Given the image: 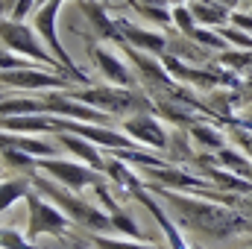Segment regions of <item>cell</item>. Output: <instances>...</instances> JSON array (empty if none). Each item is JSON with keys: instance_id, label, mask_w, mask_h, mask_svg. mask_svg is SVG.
<instances>
[{"instance_id": "1", "label": "cell", "mask_w": 252, "mask_h": 249, "mask_svg": "<svg viewBox=\"0 0 252 249\" xmlns=\"http://www.w3.org/2000/svg\"><path fill=\"white\" fill-rule=\"evenodd\" d=\"M153 190L170 205V211L176 214V220L185 229H193L205 238H232V235L252 232V220L223 208V205L193 199V196H188V190H173V187H161V185H153Z\"/></svg>"}, {"instance_id": "2", "label": "cell", "mask_w": 252, "mask_h": 249, "mask_svg": "<svg viewBox=\"0 0 252 249\" xmlns=\"http://www.w3.org/2000/svg\"><path fill=\"white\" fill-rule=\"evenodd\" d=\"M30 179H32V187H35L38 193H44L50 202H56L64 214L70 217L73 226H82V229H88V232H112V229H115L109 211L100 208L97 202H85V199L79 196V190H70V187L59 185V182H53V179H44V176H38L35 170H30Z\"/></svg>"}, {"instance_id": "3", "label": "cell", "mask_w": 252, "mask_h": 249, "mask_svg": "<svg viewBox=\"0 0 252 249\" xmlns=\"http://www.w3.org/2000/svg\"><path fill=\"white\" fill-rule=\"evenodd\" d=\"M0 44L9 47V50H15L18 56H24V59H30V62H35L38 67L64 73L59 59L50 53V47L41 41V35H38L32 27H27V21L0 18ZM64 76H67V73H64Z\"/></svg>"}, {"instance_id": "4", "label": "cell", "mask_w": 252, "mask_h": 249, "mask_svg": "<svg viewBox=\"0 0 252 249\" xmlns=\"http://www.w3.org/2000/svg\"><path fill=\"white\" fill-rule=\"evenodd\" d=\"M67 94L79 103H88L106 115H135V112H150V100L138 94L135 88L124 85H94V88H67Z\"/></svg>"}, {"instance_id": "5", "label": "cell", "mask_w": 252, "mask_h": 249, "mask_svg": "<svg viewBox=\"0 0 252 249\" xmlns=\"http://www.w3.org/2000/svg\"><path fill=\"white\" fill-rule=\"evenodd\" d=\"M64 0H38L35 3V9H32V30L41 35V41L50 47V53L59 59L62 64V70L70 76V79H76L79 85H88V76L73 64V59L67 56V50L62 47V41H59V30H56V18H59V9H62Z\"/></svg>"}, {"instance_id": "6", "label": "cell", "mask_w": 252, "mask_h": 249, "mask_svg": "<svg viewBox=\"0 0 252 249\" xmlns=\"http://www.w3.org/2000/svg\"><path fill=\"white\" fill-rule=\"evenodd\" d=\"M24 202H27V238L30 241H38L41 235L67 238L70 217L64 214L56 202H47V196L38 193L35 187L24 196Z\"/></svg>"}, {"instance_id": "7", "label": "cell", "mask_w": 252, "mask_h": 249, "mask_svg": "<svg viewBox=\"0 0 252 249\" xmlns=\"http://www.w3.org/2000/svg\"><path fill=\"white\" fill-rule=\"evenodd\" d=\"M70 76H64L59 70H47L38 64H27L18 70H0V85H9L21 94L27 91H67L70 88Z\"/></svg>"}, {"instance_id": "8", "label": "cell", "mask_w": 252, "mask_h": 249, "mask_svg": "<svg viewBox=\"0 0 252 249\" xmlns=\"http://www.w3.org/2000/svg\"><path fill=\"white\" fill-rule=\"evenodd\" d=\"M35 170L47 173L53 182L70 187V190H85V187L100 185V170L82 164V161H70V158H38Z\"/></svg>"}, {"instance_id": "9", "label": "cell", "mask_w": 252, "mask_h": 249, "mask_svg": "<svg viewBox=\"0 0 252 249\" xmlns=\"http://www.w3.org/2000/svg\"><path fill=\"white\" fill-rule=\"evenodd\" d=\"M88 53H91L94 67L103 73L106 82L124 85V88H135V85H138V79H135L129 62L121 56V50H115V47H109V44H88Z\"/></svg>"}, {"instance_id": "10", "label": "cell", "mask_w": 252, "mask_h": 249, "mask_svg": "<svg viewBox=\"0 0 252 249\" xmlns=\"http://www.w3.org/2000/svg\"><path fill=\"white\" fill-rule=\"evenodd\" d=\"M124 132L138 144V147H150V150H164L167 147V132L150 112H135L124 118Z\"/></svg>"}, {"instance_id": "11", "label": "cell", "mask_w": 252, "mask_h": 249, "mask_svg": "<svg viewBox=\"0 0 252 249\" xmlns=\"http://www.w3.org/2000/svg\"><path fill=\"white\" fill-rule=\"evenodd\" d=\"M56 141H59V147H64L67 153H73L82 164H88V167L106 173V158H103L106 153H103L94 141H88V138H82V135H76V132H67V129H59V132H56Z\"/></svg>"}, {"instance_id": "12", "label": "cell", "mask_w": 252, "mask_h": 249, "mask_svg": "<svg viewBox=\"0 0 252 249\" xmlns=\"http://www.w3.org/2000/svg\"><path fill=\"white\" fill-rule=\"evenodd\" d=\"M132 196H135V199H141V202H144V208L156 217V223H158V226H161V232L167 235V244H170V249H190L188 244H185V238H182V232L176 229L173 217H167V211H164V208L153 199V193H147L144 187H135V190H132Z\"/></svg>"}, {"instance_id": "13", "label": "cell", "mask_w": 252, "mask_h": 249, "mask_svg": "<svg viewBox=\"0 0 252 249\" xmlns=\"http://www.w3.org/2000/svg\"><path fill=\"white\" fill-rule=\"evenodd\" d=\"M118 30H121V35H124L126 44H132V47H138V50H147V53H167V41L161 38V35H156V32H150V30H141V27H135V24H129V21H118Z\"/></svg>"}, {"instance_id": "14", "label": "cell", "mask_w": 252, "mask_h": 249, "mask_svg": "<svg viewBox=\"0 0 252 249\" xmlns=\"http://www.w3.org/2000/svg\"><path fill=\"white\" fill-rule=\"evenodd\" d=\"M30 190H32V179H30V173L3 179V182H0V214H3V211H9L15 202H21Z\"/></svg>"}, {"instance_id": "15", "label": "cell", "mask_w": 252, "mask_h": 249, "mask_svg": "<svg viewBox=\"0 0 252 249\" xmlns=\"http://www.w3.org/2000/svg\"><path fill=\"white\" fill-rule=\"evenodd\" d=\"M94 249H161L153 247V244H144V241H135V238H106V235H91L88 238Z\"/></svg>"}, {"instance_id": "16", "label": "cell", "mask_w": 252, "mask_h": 249, "mask_svg": "<svg viewBox=\"0 0 252 249\" xmlns=\"http://www.w3.org/2000/svg\"><path fill=\"white\" fill-rule=\"evenodd\" d=\"M0 249H41V247H35V241H30L24 232H18L12 226H0Z\"/></svg>"}, {"instance_id": "17", "label": "cell", "mask_w": 252, "mask_h": 249, "mask_svg": "<svg viewBox=\"0 0 252 249\" xmlns=\"http://www.w3.org/2000/svg\"><path fill=\"white\" fill-rule=\"evenodd\" d=\"M188 135L193 141H199L202 147H223V135L217 129H211V126H190Z\"/></svg>"}, {"instance_id": "18", "label": "cell", "mask_w": 252, "mask_h": 249, "mask_svg": "<svg viewBox=\"0 0 252 249\" xmlns=\"http://www.w3.org/2000/svg\"><path fill=\"white\" fill-rule=\"evenodd\" d=\"M190 12H193V18H196V21H205V24H226V12H223L220 6H214V9H211V6L196 3Z\"/></svg>"}, {"instance_id": "19", "label": "cell", "mask_w": 252, "mask_h": 249, "mask_svg": "<svg viewBox=\"0 0 252 249\" xmlns=\"http://www.w3.org/2000/svg\"><path fill=\"white\" fill-rule=\"evenodd\" d=\"M173 21H176L179 32H182V35H188V38H190V32L196 30V18H193V12L185 9V3H182V6H173Z\"/></svg>"}, {"instance_id": "20", "label": "cell", "mask_w": 252, "mask_h": 249, "mask_svg": "<svg viewBox=\"0 0 252 249\" xmlns=\"http://www.w3.org/2000/svg\"><path fill=\"white\" fill-rule=\"evenodd\" d=\"M27 64H35V62L24 59V56H18L15 50H9V47L0 44V70H18V67H27Z\"/></svg>"}, {"instance_id": "21", "label": "cell", "mask_w": 252, "mask_h": 249, "mask_svg": "<svg viewBox=\"0 0 252 249\" xmlns=\"http://www.w3.org/2000/svg\"><path fill=\"white\" fill-rule=\"evenodd\" d=\"M190 38H193V41H199V44H205V47H226V41H223L220 35H214L211 30H193V32H190Z\"/></svg>"}, {"instance_id": "22", "label": "cell", "mask_w": 252, "mask_h": 249, "mask_svg": "<svg viewBox=\"0 0 252 249\" xmlns=\"http://www.w3.org/2000/svg\"><path fill=\"white\" fill-rule=\"evenodd\" d=\"M220 59H223L226 64H232V67H247V64H252L250 53H223Z\"/></svg>"}, {"instance_id": "23", "label": "cell", "mask_w": 252, "mask_h": 249, "mask_svg": "<svg viewBox=\"0 0 252 249\" xmlns=\"http://www.w3.org/2000/svg\"><path fill=\"white\" fill-rule=\"evenodd\" d=\"M223 35H226V38H232L235 44H241V47H250V50H252V41H250V35H247V32H235V30H223Z\"/></svg>"}, {"instance_id": "24", "label": "cell", "mask_w": 252, "mask_h": 249, "mask_svg": "<svg viewBox=\"0 0 252 249\" xmlns=\"http://www.w3.org/2000/svg\"><path fill=\"white\" fill-rule=\"evenodd\" d=\"M244 147H247V153H250V161H252V138H244Z\"/></svg>"}, {"instance_id": "25", "label": "cell", "mask_w": 252, "mask_h": 249, "mask_svg": "<svg viewBox=\"0 0 252 249\" xmlns=\"http://www.w3.org/2000/svg\"><path fill=\"white\" fill-rule=\"evenodd\" d=\"M167 3H173V6H182V3H185V0H167Z\"/></svg>"}, {"instance_id": "26", "label": "cell", "mask_w": 252, "mask_h": 249, "mask_svg": "<svg viewBox=\"0 0 252 249\" xmlns=\"http://www.w3.org/2000/svg\"><path fill=\"white\" fill-rule=\"evenodd\" d=\"M0 173H3V164H0Z\"/></svg>"}]
</instances>
